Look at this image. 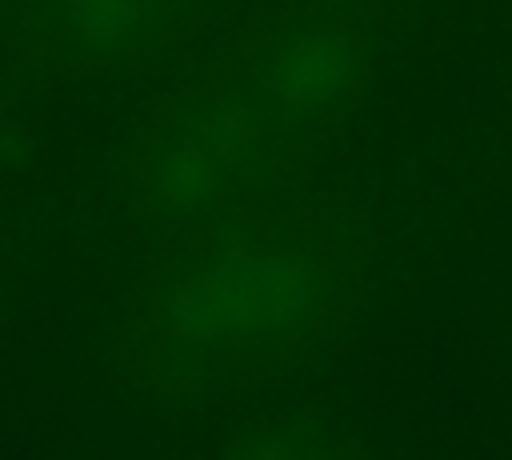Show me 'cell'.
I'll list each match as a JSON object with an SVG mask.
<instances>
[{
  "instance_id": "1",
  "label": "cell",
  "mask_w": 512,
  "mask_h": 460,
  "mask_svg": "<svg viewBox=\"0 0 512 460\" xmlns=\"http://www.w3.org/2000/svg\"><path fill=\"white\" fill-rule=\"evenodd\" d=\"M280 300L284 288L276 280V268L264 260H240L196 276L180 308H184V328L192 336L232 344L268 332L280 312Z\"/></svg>"
},
{
  "instance_id": "2",
  "label": "cell",
  "mask_w": 512,
  "mask_h": 460,
  "mask_svg": "<svg viewBox=\"0 0 512 460\" xmlns=\"http://www.w3.org/2000/svg\"><path fill=\"white\" fill-rule=\"evenodd\" d=\"M268 80L300 100V104H312V100H324L332 92V84L340 80V56L328 40L312 36V40H296L280 52V60L268 68Z\"/></svg>"
},
{
  "instance_id": "3",
  "label": "cell",
  "mask_w": 512,
  "mask_h": 460,
  "mask_svg": "<svg viewBox=\"0 0 512 460\" xmlns=\"http://www.w3.org/2000/svg\"><path fill=\"white\" fill-rule=\"evenodd\" d=\"M156 0H64V24L80 40H120L148 16Z\"/></svg>"
}]
</instances>
